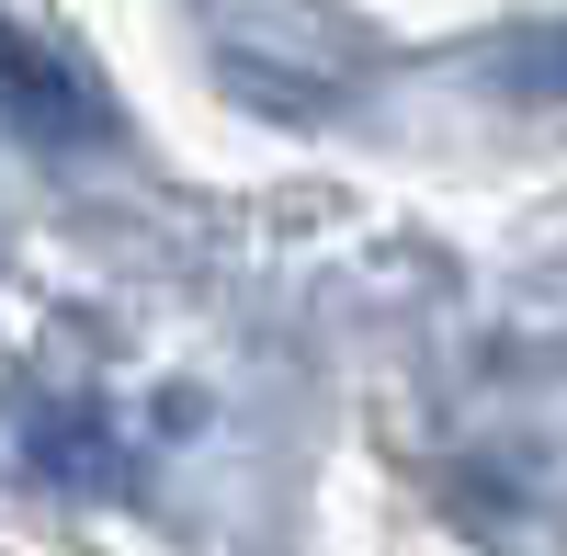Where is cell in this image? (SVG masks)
Returning a JSON list of instances; mask_svg holds the SVG:
<instances>
[{
  "instance_id": "obj_1",
  "label": "cell",
  "mask_w": 567,
  "mask_h": 556,
  "mask_svg": "<svg viewBox=\"0 0 567 556\" xmlns=\"http://www.w3.org/2000/svg\"><path fill=\"white\" fill-rule=\"evenodd\" d=\"M0 103H12V114H23L34 136H80V125H91L80 80H69L58 58H45L34 34H12V23H0Z\"/></svg>"
}]
</instances>
